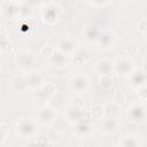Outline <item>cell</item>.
Here are the masks:
<instances>
[{
  "label": "cell",
  "instance_id": "obj_20",
  "mask_svg": "<svg viewBox=\"0 0 147 147\" xmlns=\"http://www.w3.org/2000/svg\"><path fill=\"white\" fill-rule=\"evenodd\" d=\"M85 62H86V56H83L80 54H76L74 56V63H75V65L82 67V65L85 64Z\"/></svg>",
  "mask_w": 147,
  "mask_h": 147
},
{
  "label": "cell",
  "instance_id": "obj_19",
  "mask_svg": "<svg viewBox=\"0 0 147 147\" xmlns=\"http://www.w3.org/2000/svg\"><path fill=\"white\" fill-rule=\"evenodd\" d=\"M0 48H1V52H2V53H9V52H11V49H13V42L9 41L8 39L2 40Z\"/></svg>",
  "mask_w": 147,
  "mask_h": 147
},
{
  "label": "cell",
  "instance_id": "obj_5",
  "mask_svg": "<svg viewBox=\"0 0 147 147\" xmlns=\"http://www.w3.org/2000/svg\"><path fill=\"white\" fill-rule=\"evenodd\" d=\"M34 131V126L30 121H25V122H21L20 125L17 126V133H20L21 136L25 137V136H30L32 132Z\"/></svg>",
  "mask_w": 147,
  "mask_h": 147
},
{
  "label": "cell",
  "instance_id": "obj_2",
  "mask_svg": "<svg viewBox=\"0 0 147 147\" xmlns=\"http://www.w3.org/2000/svg\"><path fill=\"white\" fill-rule=\"evenodd\" d=\"M33 56L32 54L30 53H23V54H20L16 59V62H17V65H20V68H22L23 70H28L31 68V65L33 64Z\"/></svg>",
  "mask_w": 147,
  "mask_h": 147
},
{
  "label": "cell",
  "instance_id": "obj_24",
  "mask_svg": "<svg viewBox=\"0 0 147 147\" xmlns=\"http://www.w3.org/2000/svg\"><path fill=\"white\" fill-rule=\"evenodd\" d=\"M72 106H74V107H77V108H83V107H84L83 99H80V98H76V99L72 101Z\"/></svg>",
  "mask_w": 147,
  "mask_h": 147
},
{
  "label": "cell",
  "instance_id": "obj_22",
  "mask_svg": "<svg viewBox=\"0 0 147 147\" xmlns=\"http://www.w3.org/2000/svg\"><path fill=\"white\" fill-rule=\"evenodd\" d=\"M123 147H137V140L133 139L132 137H129V138H126L124 140Z\"/></svg>",
  "mask_w": 147,
  "mask_h": 147
},
{
  "label": "cell",
  "instance_id": "obj_26",
  "mask_svg": "<svg viewBox=\"0 0 147 147\" xmlns=\"http://www.w3.org/2000/svg\"><path fill=\"white\" fill-rule=\"evenodd\" d=\"M6 39H7L6 30H5V28H1V41H2V40H6Z\"/></svg>",
  "mask_w": 147,
  "mask_h": 147
},
{
  "label": "cell",
  "instance_id": "obj_12",
  "mask_svg": "<svg viewBox=\"0 0 147 147\" xmlns=\"http://www.w3.org/2000/svg\"><path fill=\"white\" fill-rule=\"evenodd\" d=\"M39 117H40V119L44 122V123H48V122H51L52 119H53V117H54V113H53V110L51 109V108H46V107H44L42 109H40V111H39Z\"/></svg>",
  "mask_w": 147,
  "mask_h": 147
},
{
  "label": "cell",
  "instance_id": "obj_21",
  "mask_svg": "<svg viewBox=\"0 0 147 147\" xmlns=\"http://www.w3.org/2000/svg\"><path fill=\"white\" fill-rule=\"evenodd\" d=\"M9 136V129L6 126L5 123H1V141L5 142V140L7 139V137Z\"/></svg>",
  "mask_w": 147,
  "mask_h": 147
},
{
  "label": "cell",
  "instance_id": "obj_15",
  "mask_svg": "<svg viewBox=\"0 0 147 147\" xmlns=\"http://www.w3.org/2000/svg\"><path fill=\"white\" fill-rule=\"evenodd\" d=\"M57 98H59V93H54V94L51 96V99H49V100H51V105H53L55 108H61V107L64 105V101H65V100H64L63 96H62L60 100H59Z\"/></svg>",
  "mask_w": 147,
  "mask_h": 147
},
{
  "label": "cell",
  "instance_id": "obj_23",
  "mask_svg": "<svg viewBox=\"0 0 147 147\" xmlns=\"http://www.w3.org/2000/svg\"><path fill=\"white\" fill-rule=\"evenodd\" d=\"M41 53L45 55H53V53H54V49L52 48V47H49L48 45H44V46H41Z\"/></svg>",
  "mask_w": 147,
  "mask_h": 147
},
{
  "label": "cell",
  "instance_id": "obj_16",
  "mask_svg": "<svg viewBox=\"0 0 147 147\" xmlns=\"http://www.w3.org/2000/svg\"><path fill=\"white\" fill-rule=\"evenodd\" d=\"M85 36L88 40H94L98 39V30L94 26H87L85 29Z\"/></svg>",
  "mask_w": 147,
  "mask_h": 147
},
{
  "label": "cell",
  "instance_id": "obj_17",
  "mask_svg": "<svg viewBox=\"0 0 147 147\" xmlns=\"http://www.w3.org/2000/svg\"><path fill=\"white\" fill-rule=\"evenodd\" d=\"M113 101H114V103L121 106V105H123V103L126 101V98H125V95H124L122 92H116V93L113 95Z\"/></svg>",
  "mask_w": 147,
  "mask_h": 147
},
{
  "label": "cell",
  "instance_id": "obj_25",
  "mask_svg": "<svg viewBox=\"0 0 147 147\" xmlns=\"http://www.w3.org/2000/svg\"><path fill=\"white\" fill-rule=\"evenodd\" d=\"M139 30L142 32H147V20H141L139 23Z\"/></svg>",
  "mask_w": 147,
  "mask_h": 147
},
{
  "label": "cell",
  "instance_id": "obj_8",
  "mask_svg": "<svg viewBox=\"0 0 147 147\" xmlns=\"http://www.w3.org/2000/svg\"><path fill=\"white\" fill-rule=\"evenodd\" d=\"M98 39L100 41V45H102V47H109L114 42V34L110 31H106L102 34H100Z\"/></svg>",
  "mask_w": 147,
  "mask_h": 147
},
{
  "label": "cell",
  "instance_id": "obj_1",
  "mask_svg": "<svg viewBox=\"0 0 147 147\" xmlns=\"http://www.w3.org/2000/svg\"><path fill=\"white\" fill-rule=\"evenodd\" d=\"M95 69L101 76H110V74L115 70V64L109 60H100L96 62Z\"/></svg>",
  "mask_w": 147,
  "mask_h": 147
},
{
  "label": "cell",
  "instance_id": "obj_4",
  "mask_svg": "<svg viewBox=\"0 0 147 147\" xmlns=\"http://www.w3.org/2000/svg\"><path fill=\"white\" fill-rule=\"evenodd\" d=\"M132 62L126 59H118L115 63V70L121 74H127L131 71Z\"/></svg>",
  "mask_w": 147,
  "mask_h": 147
},
{
  "label": "cell",
  "instance_id": "obj_14",
  "mask_svg": "<svg viewBox=\"0 0 147 147\" xmlns=\"http://www.w3.org/2000/svg\"><path fill=\"white\" fill-rule=\"evenodd\" d=\"M51 61L54 64H56V65H63L67 62L63 53H60V52H54L53 55H52V57H51Z\"/></svg>",
  "mask_w": 147,
  "mask_h": 147
},
{
  "label": "cell",
  "instance_id": "obj_10",
  "mask_svg": "<svg viewBox=\"0 0 147 147\" xmlns=\"http://www.w3.org/2000/svg\"><path fill=\"white\" fill-rule=\"evenodd\" d=\"M117 127V122L114 118H106L102 122V131L106 133H111L116 130Z\"/></svg>",
  "mask_w": 147,
  "mask_h": 147
},
{
  "label": "cell",
  "instance_id": "obj_13",
  "mask_svg": "<svg viewBox=\"0 0 147 147\" xmlns=\"http://www.w3.org/2000/svg\"><path fill=\"white\" fill-rule=\"evenodd\" d=\"M90 113H91L92 118H94V119H100V118L103 116V114H105V109H103V107H101L100 105H94V106H92Z\"/></svg>",
  "mask_w": 147,
  "mask_h": 147
},
{
  "label": "cell",
  "instance_id": "obj_11",
  "mask_svg": "<svg viewBox=\"0 0 147 147\" xmlns=\"http://www.w3.org/2000/svg\"><path fill=\"white\" fill-rule=\"evenodd\" d=\"M105 114H106L107 116H109L110 118L116 119V117L119 115V106L116 105V103H114V102L107 105V107H106V109H105Z\"/></svg>",
  "mask_w": 147,
  "mask_h": 147
},
{
  "label": "cell",
  "instance_id": "obj_28",
  "mask_svg": "<svg viewBox=\"0 0 147 147\" xmlns=\"http://www.w3.org/2000/svg\"><path fill=\"white\" fill-rule=\"evenodd\" d=\"M107 3H108V2H101V3H100V2H91V5H101V6H102V5H107Z\"/></svg>",
  "mask_w": 147,
  "mask_h": 147
},
{
  "label": "cell",
  "instance_id": "obj_7",
  "mask_svg": "<svg viewBox=\"0 0 147 147\" xmlns=\"http://www.w3.org/2000/svg\"><path fill=\"white\" fill-rule=\"evenodd\" d=\"M11 87L14 88V91L16 92H24L29 86L26 83V79L22 78V77H15L11 80Z\"/></svg>",
  "mask_w": 147,
  "mask_h": 147
},
{
  "label": "cell",
  "instance_id": "obj_3",
  "mask_svg": "<svg viewBox=\"0 0 147 147\" xmlns=\"http://www.w3.org/2000/svg\"><path fill=\"white\" fill-rule=\"evenodd\" d=\"M70 86L72 90H75L77 92H82L87 86V79L84 76H76L75 78H72L70 80Z\"/></svg>",
  "mask_w": 147,
  "mask_h": 147
},
{
  "label": "cell",
  "instance_id": "obj_6",
  "mask_svg": "<svg viewBox=\"0 0 147 147\" xmlns=\"http://www.w3.org/2000/svg\"><path fill=\"white\" fill-rule=\"evenodd\" d=\"M77 44L70 39H62L59 42V48L62 53H71L72 51L76 49Z\"/></svg>",
  "mask_w": 147,
  "mask_h": 147
},
{
  "label": "cell",
  "instance_id": "obj_27",
  "mask_svg": "<svg viewBox=\"0 0 147 147\" xmlns=\"http://www.w3.org/2000/svg\"><path fill=\"white\" fill-rule=\"evenodd\" d=\"M144 69H145V71L147 72V57H146L145 61H144Z\"/></svg>",
  "mask_w": 147,
  "mask_h": 147
},
{
  "label": "cell",
  "instance_id": "obj_9",
  "mask_svg": "<svg viewBox=\"0 0 147 147\" xmlns=\"http://www.w3.org/2000/svg\"><path fill=\"white\" fill-rule=\"evenodd\" d=\"M25 79H26V83H28L29 87H38V86H40L41 80H42L41 76L39 74H36V72L29 74Z\"/></svg>",
  "mask_w": 147,
  "mask_h": 147
},
{
  "label": "cell",
  "instance_id": "obj_18",
  "mask_svg": "<svg viewBox=\"0 0 147 147\" xmlns=\"http://www.w3.org/2000/svg\"><path fill=\"white\" fill-rule=\"evenodd\" d=\"M100 85L103 88H109L113 85V79L110 76H101L100 77Z\"/></svg>",
  "mask_w": 147,
  "mask_h": 147
}]
</instances>
